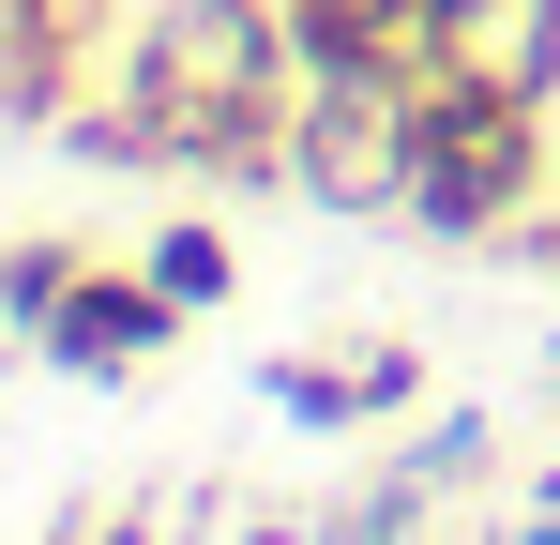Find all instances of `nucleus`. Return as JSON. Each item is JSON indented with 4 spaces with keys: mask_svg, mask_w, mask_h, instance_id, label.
Masks as SVG:
<instances>
[{
    "mask_svg": "<svg viewBox=\"0 0 560 545\" xmlns=\"http://www.w3.org/2000/svg\"><path fill=\"white\" fill-rule=\"evenodd\" d=\"M106 106H77V152L106 167H167V182H228V197H273L288 182V0H137L106 31Z\"/></svg>",
    "mask_w": 560,
    "mask_h": 545,
    "instance_id": "nucleus-1",
    "label": "nucleus"
},
{
    "mask_svg": "<svg viewBox=\"0 0 560 545\" xmlns=\"http://www.w3.org/2000/svg\"><path fill=\"white\" fill-rule=\"evenodd\" d=\"M546 197H560V106H515V91H485V77H424L409 91V212L394 228L485 258Z\"/></svg>",
    "mask_w": 560,
    "mask_h": 545,
    "instance_id": "nucleus-2",
    "label": "nucleus"
},
{
    "mask_svg": "<svg viewBox=\"0 0 560 545\" xmlns=\"http://www.w3.org/2000/svg\"><path fill=\"white\" fill-rule=\"evenodd\" d=\"M288 197H318V212H409V91L303 77L288 91Z\"/></svg>",
    "mask_w": 560,
    "mask_h": 545,
    "instance_id": "nucleus-3",
    "label": "nucleus"
},
{
    "mask_svg": "<svg viewBox=\"0 0 560 545\" xmlns=\"http://www.w3.org/2000/svg\"><path fill=\"white\" fill-rule=\"evenodd\" d=\"M183 349V303H167V272L152 258H92L61 288V318L31 334V363H61V379H137V363Z\"/></svg>",
    "mask_w": 560,
    "mask_h": 545,
    "instance_id": "nucleus-4",
    "label": "nucleus"
},
{
    "mask_svg": "<svg viewBox=\"0 0 560 545\" xmlns=\"http://www.w3.org/2000/svg\"><path fill=\"white\" fill-rule=\"evenodd\" d=\"M424 15H440V77L560 106V0H424Z\"/></svg>",
    "mask_w": 560,
    "mask_h": 545,
    "instance_id": "nucleus-5",
    "label": "nucleus"
},
{
    "mask_svg": "<svg viewBox=\"0 0 560 545\" xmlns=\"http://www.w3.org/2000/svg\"><path fill=\"white\" fill-rule=\"evenodd\" d=\"M258 394H273L303 440H364V363H349V349H273Z\"/></svg>",
    "mask_w": 560,
    "mask_h": 545,
    "instance_id": "nucleus-6",
    "label": "nucleus"
},
{
    "mask_svg": "<svg viewBox=\"0 0 560 545\" xmlns=\"http://www.w3.org/2000/svg\"><path fill=\"white\" fill-rule=\"evenodd\" d=\"M137 258L167 272V303H183V318H212V303H228V288H243V243H228V228H212V212H167V228H152V243H137Z\"/></svg>",
    "mask_w": 560,
    "mask_h": 545,
    "instance_id": "nucleus-7",
    "label": "nucleus"
},
{
    "mask_svg": "<svg viewBox=\"0 0 560 545\" xmlns=\"http://www.w3.org/2000/svg\"><path fill=\"white\" fill-rule=\"evenodd\" d=\"M92 272V243H61V228H31V243H0V334L31 349L46 318H61V288Z\"/></svg>",
    "mask_w": 560,
    "mask_h": 545,
    "instance_id": "nucleus-8",
    "label": "nucleus"
},
{
    "mask_svg": "<svg viewBox=\"0 0 560 545\" xmlns=\"http://www.w3.org/2000/svg\"><path fill=\"white\" fill-rule=\"evenodd\" d=\"M364 425H394V409H424V349H409V334H364Z\"/></svg>",
    "mask_w": 560,
    "mask_h": 545,
    "instance_id": "nucleus-9",
    "label": "nucleus"
},
{
    "mask_svg": "<svg viewBox=\"0 0 560 545\" xmlns=\"http://www.w3.org/2000/svg\"><path fill=\"white\" fill-rule=\"evenodd\" d=\"M228 545H334L318 515H258V531H228Z\"/></svg>",
    "mask_w": 560,
    "mask_h": 545,
    "instance_id": "nucleus-10",
    "label": "nucleus"
},
{
    "mask_svg": "<svg viewBox=\"0 0 560 545\" xmlns=\"http://www.w3.org/2000/svg\"><path fill=\"white\" fill-rule=\"evenodd\" d=\"M500 545H560V500H530V515H515V531H500Z\"/></svg>",
    "mask_w": 560,
    "mask_h": 545,
    "instance_id": "nucleus-11",
    "label": "nucleus"
},
{
    "mask_svg": "<svg viewBox=\"0 0 560 545\" xmlns=\"http://www.w3.org/2000/svg\"><path fill=\"white\" fill-rule=\"evenodd\" d=\"M515 243H546V258H560V197H546V212H530V228H515Z\"/></svg>",
    "mask_w": 560,
    "mask_h": 545,
    "instance_id": "nucleus-12",
    "label": "nucleus"
},
{
    "mask_svg": "<svg viewBox=\"0 0 560 545\" xmlns=\"http://www.w3.org/2000/svg\"><path fill=\"white\" fill-rule=\"evenodd\" d=\"M77 531H92V515H61V531H31V545H77Z\"/></svg>",
    "mask_w": 560,
    "mask_h": 545,
    "instance_id": "nucleus-13",
    "label": "nucleus"
},
{
    "mask_svg": "<svg viewBox=\"0 0 560 545\" xmlns=\"http://www.w3.org/2000/svg\"><path fill=\"white\" fill-rule=\"evenodd\" d=\"M378 545H424V531H378Z\"/></svg>",
    "mask_w": 560,
    "mask_h": 545,
    "instance_id": "nucleus-14",
    "label": "nucleus"
}]
</instances>
